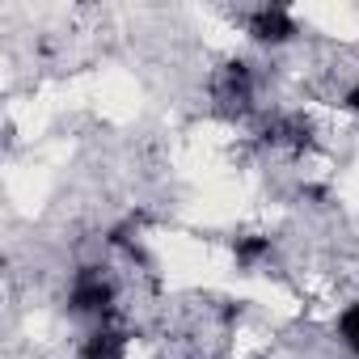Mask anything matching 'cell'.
<instances>
[{"label": "cell", "instance_id": "4", "mask_svg": "<svg viewBox=\"0 0 359 359\" xmlns=\"http://www.w3.org/2000/svg\"><path fill=\"white\" fill-rule=\"evenodd\" d=\"M338 330H342V342L359 355V304H351V309L338 317Z\"/></svg>", "mask_w": 359, "mask_h": 359}, {"label": "cell", "instance_id": "3", "mask_svg": "<svg viewBox=\"0 0 359 359\" xmlns=\"http://www.w3.org/2000/svg\"><path fill=\"white\" fill-rule=\"evenodd\" d=\"M233 254H237V262H241L245 271H254L262 258H271V237H254V233H250V237H237V241H233Z\"/></svg>", "mask_w": 359, "mask_h": 359}, {"label": "cell", "instance_id": "1", "mask_svg": "<svg viewBox=\"0 0 359 359\" xmlns=\"http://www.w3.org/2000/svg\"><path fill=\"white\" fill-rule=\"evenodd\" d=\"M254 93H258V81H254V68L245 60H233L212 76V97L224 114H245L254 106Z\"/></svg>", "mask_w": 359, "mask_h": 359}, {"label": "cell", "instance_id": "2", "mask_svg": "<svg viewBox=\"0 0 359 359\" xmlns=\"http://www.w3.org/2000/svg\"><path fill=\"white\" fill-rule=\"evenodd\" d=\"M245 30H250L258 43H271V47L292 43V39L300 34L296 18H292L287 9H279V5H262V9H254V13L245 18Z\"/></svg>", "mask_w": 359, "mask_h": 359}]
</instances>
